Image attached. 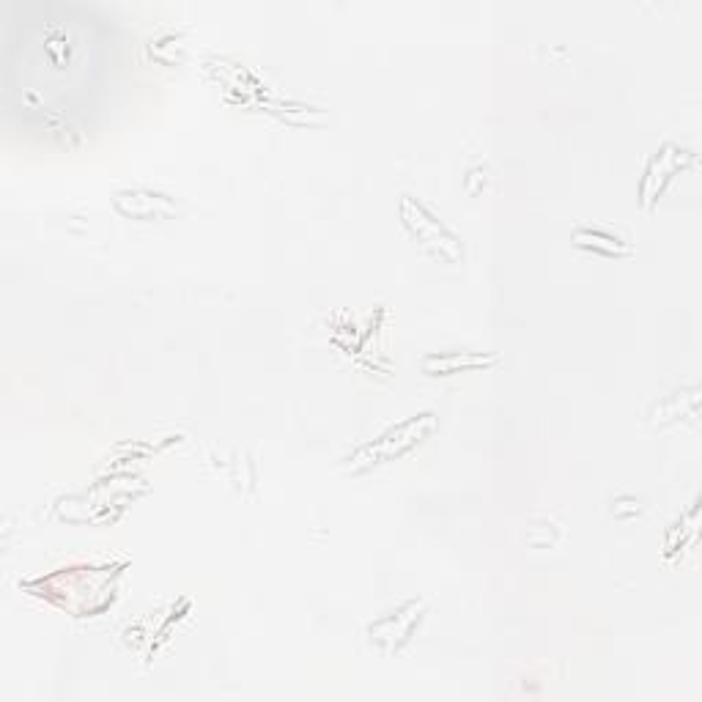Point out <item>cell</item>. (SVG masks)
I'll list each match as a JSON object with an SVG mask.
<instances>
[{
    "label": "cell",
    "instance_id": "cell-1",
    "mask_svg": "<svg viewBox=\"0 0 702 702\" xmlns=\"http://www.w3.org/2000/svg\"><path fill=\"white\" fill-rule=\"evenodd\" d=\"M401 218L403 225L412 231L414 239H418L425 250L434 253L436 258H445V261H458V258H461V245H458V239L429 212V209L414 203L412 198H403Z\"/></svg>",
    "mask_w": 702,
    "mask_h": 702
},
{
    "label": "cell",
    "instance_id": "cell-2",
    "mask_svg": "<svg viewBox=\"0 0 702 702\" xmlns=\"http://www.w3.org/2000/svg\"><path fill=\"white\" fill-rule=\"evenodd\" d=\"M113 203L124 218L132 220H160L176 212L171 196H162L154 190H124L113 198Z\"/></svg>",
    "mask_w": 702,
    "mask_h": 702
},
{
    "label": "cell",
    "instance_id": "cell-3",
    "mask_svg": "<svg viewBox=\"0 0 702 702\" xmlns=\"http://www.w3.org/2000/svg\"><path fill=\"white\" fill-rule=\"evenodd\" d=\"M574 242L580 247H585V250L590 253H598V256H607V258H618V256H629L631 247L625 245L623 239H618L615 234H609V231H601V229H582L574 234Z\"/></svg>",
    "mask_w": 702,
    "mask_h": 702
}]
</instances>
